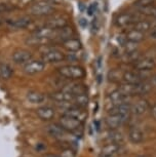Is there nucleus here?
I'll return each mask as SVG.
<instances>
[{
    "mask_svg": "<svg viewBox=\"0 0 156 157\" xmlns=\"http://www.w3.org/2000/svg\"><path fill=\"white\" fill-rule=\"evenodd\" d=\"M73 36H74V30L68 25V26H66V27H63L61 29L55 30L54 39H57L58 41H60V42H64L65 40L69 39V38H72Z\"/></svg>",
    "mask_w": 156,
    "mask_h": 157,
    "instance_id": "aec40b11",
    "label": "nucleus"
},
{
    "mask_svg": "<svg viewBox=\"0 0 156 157\" xmlns=\"http://www.w3.org/2000/svg\"><path fill=\"white\" fill-rule=\"evenodd\" d=\"M58 74L61 78L67 79V80H80V79L84 78L85 76V71L81 66L79 65H64L58 68Z\"/></svg>",
    "mask_w": 156,
    "mask_h": 157,
    "instance_id": "f03ea898",
    "label": "nucleus"
},
{
    "mask_svg": "<svg viewBox=\"0 0 156 157\" xmlns=\"http://www.w3.org/2000/svg\"><path fill=\"white\" fill-rule=\"evenodd\" d=\"M33 20L31 16H23L17 19L7 21V27L10 30H24L31 25Z\"/></svg>",
    "mask_w": 156,
    "mask_h": 157,
    "instance_id": "6e6552de",
    "label": "nucleus"
},
{
    "mask_svg": "<svg viewBox=\"0 0 156 157\" xmlns=\"http://www.w3.org/2000/svg\"><path fill=\"white\" fill-rule=\"evenodd\" d=\"M108 140L110 141V143L120 145L124 140V138H123L121 132H118L117 129H110V132L108 135Z\"/></svg>",
    "mask_w": 156,
    "mask_h": 157,
    "instance_id": "c85d7f7f",
    "label": "nucleus"
},
{
    "mask_svg": "<svg viewBox=\"0 0 156 157\" xmlns=\"http://www.w3.org/2000/svg\"><path fill=\"white\" fill-rule=\"evenodd\" d=\"M46 64L42 60H32L24 65V69L23 71L27 74V75H35V74H39L43 72L45 69Z\"/></svg>",
    "mask_w": 156,
    "mask_h": 157,
    "instance_id": "9d476101",
    "label": "nucleus"
},
{
    "mask_svg": "<svg viewBox=\"0 0 156 157\" xmlns=\"http://www.w3.org/2000/svg\"><path fill=\"white\" fill-rule=\"evenodd\" d=\"M44 157H62V156H58V155H54V154H48Z\"/></svg>",
    "mask_w": 156,
    "mask_h": 157,
    "instance_id": "58836bf2",
    "label": "nucleus"
},
{
    "mask_svg": "<svg viewBox=\"0 0 156 157\" xmlns=\"http://www.w3.org/2000/svg\"><path fill=\"white\" fill-rule=\"evenodd\" d=\"M51 0H40L34 2L28 7L29 16L32 17H49L55 13V6Z\"/></svg>",
    "mask_w": 156,
    "mask_h": 157,
    "instance_id": "f257e3e1",
    "label": "nucleus"
},
{
    "mask_svg": "<svg viewBox=\"0 0 156 157\" xmlns=\"http://www.w3.org/2000/svg\"><path fill=\"white\" fill-rule=\"evenodd\" d=\"M102 157H113V156H102Z\"/></svg>",
    "mask_w": 156,
    "mask_h": 157,
    "instance_id": "ea45409f",
    "label": "nucleus"
},
{
    "mask_svg": "<svg viewBox=\"0 0 156 157\" xmlns=\"http://www.w3.org/2000/svg\"><path fill=\"white\" fill-rule=\"evenodd\" d=\"M13 62L17 65H26L33 59V54L27 49H17L11 56Z\"/></svg>",
    "mask_w": 156,
    "mask_h": 157,
    "instance_id": "9b49d317",
    "label": "nucleus"
},
{
    "mask_svg": "<svg viewBox=\"0 0 156 157\" xmlns=\"http://www.w3.org/2000/svg\"><path fill=\"white\" fill-rule=\"evenodd\" d=\"M59 124L63 127V128L66 130V132H74L76 130H78L80 128L82 122L76 120L75 118H72L70 116H67V115H62L60 117V120H59Z\"/></svg>",
    "mask_w": 156,
    "mask_h": 157,
    "instance_id": "1a4fd4ad",
    "label": "nucleus"
},
{
    "mask_svg": "<svg viewBox=\"0 0 156 157\" xmlns=\"http://www.w3.org/2000/svg\"><path fill=\"white\" fill-rule=\"evenodd\" d=\"M63 114L72 117V118H75L76 120L80 121V122H83L87 117V113L83 110V108L77 107V106H75V105H71V106H69L68 108L64 109Z\"/></svg>",
    "mask_w": 156,
    "mask_h": 157,
    "instance_id": "f8f14e48",
    "label": "nucleus"
},
{
    "mask_svg": "<svg viewBox=\"0 0 156 157\" xmlns=\"http://www.w3.org/2000/svg\"><path fill=\"white\" fill-rule=\"evenodd\" d=\"M150 114H151V116L153 117V119L156 120V103L150 107Z\"/></svg>",
    "mask_w": 156,
    "mask_h": 157,
    "instance_id": "c9c22d12",
    "label": "nucleus"
},
{
    "mask_svg": "<svg viewBox=\"0 0 156 157\" xmlns=\"http://www.w3.org/2000/svg\"><path fill=\"white\" fill-rule=\"evenodd\" d=\"M44 25L48 26V27L54 29V30H58L63 27L69 25V19L67 16L61 13H54L51 16L48 17V20L45 21Z\"/></svg>",
    "mask_w": 156,
    "mask_h": 157,
    "instance_id": "39448f33",
    "label": "nucleus"
},
{
    "mask_svg": "<svg viewBox=\"0 0 156 157\" xmlns=\"http://www.w3.org/2000/svg\"><path fill=\"white\" fill-rule=\"evenodd\" d=\"M37 116L42 120H51L55 117V109L49 107V106H43V107L38 108L36 110Z\"/></svg>",
    "mask_w": 156,
    "mask_h": 157,
    "instance_id": "b1692460",
    "label": "nucleus"
},
{
    "mask_svg": "<svg viewBox=\"0 0 156 157\" xmlns=\"http://www.w3.org/2000/svg\"><path fill=\"white\" fill-rule=\"evenodd\" d=\"M141 13L146 14V16H149V17H152L153 19L156 20V6H152L150 8H147V10H141Z\"/></svg>",
    "mask_w": 156,
    "mask_h": 157,
    "instance_id": "473e14b6",
    "label": "nucleus"
},
{
    "mask_svg": "<svg viewBox=\"0 0 156 157\" xmlns=\"http://www.w3.org/2000/svg\"><path fill=\"white\" fill-rule=\"evenodd\" d=\"M13 6H10V4H6V3H0V14L2 13H8V11L13 10Z\"/></svg>",
    "mask_w": 156,
    "mask_h": 157,
    "instance_id": "72a5a7b5",
    "label": "nucleus"
},
{
    "mask_svg": "<svg viewBox=\"0 0 156 157\" xmlns=\"http://www.w3.org/2000/svg\"><path fill=\"white\" fill-rule=\"evenodd\" d=\"M109 113L118 114L126 122V121L129 119L131 114V105L128 102H124L122 104H119V105H117V106H113V108L110 109Z\"/></svg>",
    "mask_w": 156,
    "mask_h": 157,
    "instance_id": "ddd939ff",
    "label": "nucleus"
},
{
    "mask_svg": "<svg viewBox=\"0 0 156 157\" xmlns=\"http://www.w3.org/2000/svg\"><path fill=\"white\" fill-rule=\"evenodd\" d=\"M49 98L57 102L58 104L61 103H71L73 102V99H74V96L72 94H70L69 91L61 90H57L55 93H51L49 94Z\"/></svg>",
    "mask_w": 156,
    "mask_h": 157,
    "instance_id": "4468645a",
    "label": "nucleus"
},
{
    "mask_svg": "<svg viewBox=\"0 0 156 157\" xmlns=\"http://www.w3.org/2000/svg\"><path fill=\"white\" fill-rule=\"evenodd\" d=\"M125 37H126V40L129 41V42L141 43L142 41L145 40L146 34L132 27L131 29H128V30L125 32Z\"/></svg>",
    "mask_w": 156,
    "mask_h": 157,
    "instance_id": "6ab92c4d",
    "label": "nucleus"
},
{
    "mask_svg": "<svg viewBox=\"0 0 156 157\" xmlns=\"http://www.w3.org/2000/svg\"><path fill=\"white\" fill-rule=\"evenodd\" d=\"M41 60L45 64H57L65 60V55L58 48H49L42 52Z\"/></svg>",
    "mask_w": 156,
    "mask_h": 157,
    "instance_id": "0eeeda50",
    "label": "nucleus"
},
{
    "mask_svg": "<svg viewBox=\"0 0 156 157\" xmlns=\"http://www.w3.org/2000/svg\"><path fill=\"white\" fill-rule=\"evenodd\" d=\"M149 72H141V71L137 70H131V71H125L122 75L123 82L126 83H132V84H137L139 82L148 80L149 77Z\"/></svg>",
    "mask_w": 156,
    "mask_h": 157,
    "instance_id": "423d86ee",
    "label": "nucleus"
},
{
    "mask_svg": "<svg viewBox=\"0 0 156 157\" xmlns=\"http://www.w3.org/2000/svg\"><path fill=\"white\" fill-rule=\"evenodd\" d=\"M128 139L132 144H140L144 141V134L139 127L132 126L128 130Z\"/></svg>",
    "mask_w": 156,
    "mask_h": 157,
    "instance_id": "5701e85b",
    "label": "nucleus"
},
{
    "mask_svg": "<svg viewBox=\"0 0 156 157\" xmlns=\"http://www.w3.org/2000/svg\"><path fill=\"white\" fill-rule=\"evenodd\" d=\"M106 125L109 129H118L122 124L125 123L124 119L115 113H109L105 119Z\"/></svg>",
    "mask_w": 156,
    "mask_h": 157,
    "instance_id": "2eb2a0df",
    "label": "nucleus"
},
{
    "mask_svg": "<svg viewBox=\"0 0 156 157\" xmlns=\"http://www.w3.org/2000/svg\"><path fill=\"white\" fill-rule=\"evenodd\" d=\"M156 67V59L152 56L140 57L132 65V69L141 72H150Z\"/></svg>",
    "mask_w": 156,
    "mask_h": 157,
    "instance_id": "20e7f679",
    "label": "nucleus"
},
{
    "mask_svg": "<svg viewBox=\"0 0 156 157\" xmlns=\"http://www.w3.org/2000/svg\"><path fill=\"white\" fill-rule=\"evenodd\" d=\"M127 99H128V97L125 96V94H123L122 91L119 90V88H117V90L111 91V93L108 94L109 103H110L111 105H113V106H117V105H119V104L127 102Z\"/></svg>",
    "mask_w": 156,
    "mask_h": 157,
    "instance_id": "a211bd4d",
    "label": "nucleus"
},
{
    "mask_svg": "<svg viewBox=\"0 0 156 157\" xmlns=\"http://www.w3.org/2000/svg\"><path fill=\"white\" fill-rule=\"evenodd\" d=\"M80 25H81L83 28L86 27V26H87V22H86V20H85V19H81V20H80Z\"/></svg>",
    "mask_w": 156,
    "mask_h": 157,
    "instance_id": "e433bc0d",
    "label": "nucleus"
},
{
    "mask_svg": "<svg viewBox=\"0 0 156 157\" xmlns=\"http://www.w3.org/2000/svg\"><path fill=\"white\" fill-rule=\"evenodd\" d=\"M88 102H89V99H88V96L86 93L74 96V99H73V104H74L75 106L83 108V109L85 107H87Z\"/></svg>",
    "mask_w": 156,
    "mask_h": 157,
    "instance_id": "cd10ccee",
    "label": "nucleus"
},
{
    "mask_svg": "<svg viewBox=\"0 0 156 157\" xmlns=\"http://www.w3.org/2000/svg\"><path fill=\"white\" fill-rule=\"evenodd\" d=\"M156 0H136L135 2V7L137 10H139V11L147 10V8H150L152 6H154Z\"/></svg>",
    "mask_w": 156,
    "mask_h": 157,
    "instance_id": "c756f323",
    "label": "nucleus"
},
{
    "mask_svg": "<svg viewBox=\"0 0 156 157\" xmlns=\"http://www.w3.org/2000/svg\"><path fill=\"white\" fill-rule=\"evenodd\" d=\"M46 132H48V134L49 136H51L52 138L61 140V139L65 136L66 130H65L59 123L58 124L52 123V124H49V125L46 126Z\"/></svg>",
    "mask_w": 156,
    "mask_h": 157,
    "instance_id": "412c9836",
    "label": "nucleus"
},
{
    "mask_svg": "<svg viewBox=\"0 0 156 157\" xmlns=\"http://www.w3.org/2000/svg\"><path fill=\"white\" fill-rule=\"evenodd\" d=\"M150 109V104L146 99H140L138 100L134 105H131V114L136 116H141L145 114Z\"/></svg>",
    "mask_w": 156,
    "mask_h": 157,
    "instance_id": "dca6fc26",
    "label": "nucleus"
},
{
    "mask_svg": "<svg viewBox=\"0 0 156 157\" xmlns=\"http://www.w3.org/2000/svg\"><path fill=\"white\" fill-rule=\"evenodd\" d=\"M62 90L69 91V93L72 94L73 96H77V94L86 93L87 88H86V86H85L84 84H82V83H78V82H72V83H70V84L65 85Z\"/></svg>",
    "mask_w": 156,
    "mask_h": 157,
    "instance_id": "4be33fe9",
    "label": "nucleus"
},
{
    "mask_svg": "<svg viewBox=\"0 0 156 157\" xmlns=\"http://www.w3.org/2000/svg\"><path fill=\"white\" fill-rule=\"evenodd\" d=\"M4 22H5V19L2 17V14H0V25H1V24H3Z\"/></svg>",
    "mask_w": 156,
    "mask_h": 157,
    "instance_id": "4c0bfd02",
    "label": "nucleus"
},
{
    "mask_svg": "<svg viewBox=\"0 0 156 157\" xmlns=\"http://www.w3.org/2000/svg\"><path fill=\"white\" fill-rule=\"evenodd\" d=\"M139 157H146V156H139Z\"/></svg>",
    "mask_w": 156,
    "mask_h": 157,
    "instance_id": "a19ab883",
    "label": "nucleus"
},
{
    "mask_svg": "<svg viewBox=\"0 0 156 157\" xmlns=\"http://www.w3.org/2000/svg\"><path fill=\"white\" fill-rule=\"evenodd\" d=\"M62 46L64 49H66L68 52H78L82 48V43L78 38H69L62 42Z\"/></svg>",
    "mask_w": 156,
    "mask_h": 157,
    "instance_id": "f3484780",
    "label": "nucleus"
},
{
    "mask_svg": "<svg viewBox=\"0 0 156 157\" xmlns=\"http://www.w3.org/2000/svg\"><path fill=\"white\" fill-rule=\"evenodd\" d=\"M13 75V69L10 65L2 64L1 66H0V77H1L2 79L7 80V79H10Z\"/></svg>",
    "mask_w": 156,
    "mask_h": 157,
    "instance_id": "7c9ffc66",
    "label": "nucleus"
},
{
    "mask_svg": "<svg viewBox=\"0 0 156 157\" xmlns=\"http://www.w3.org/2000/svg\"><path fill=\"white\" fill-rule=\"evenodd\" d=\"M27 100L32 104H41L45 101V96L36 90H31L27 94Z\"/></svg>",
    "mask_w": 156,
    "mask_h": 157,
    "instance_id": "a878e982",
    "label": "nucleus"
},
{
    "mask_svg": "<svg viewBox=\"0 0 156 157\" xmlns=\"http://www.w3.org/2000/svg\"><path fill=\"white\" fill-rule=\"evenodd\" d=\"M118 150H119V144L110 143L103 147V149L101 150V157L102 156H113L114 154L118 152Z\"/></svg>",
    "mask_w": 156,
    "mask_h": 157,
    "instance_id": "bb28decb",
    "label": "nucleus"
},
{
    "mask_svg": "<svg viewBox=\"0 0 156 157\" xmlns=\"http://www.w3.org/2000/svg\"><path fill=\"white\" fill-rule=\"evenodd\" d=\"M140 43H135V42H129L127 41L124 45H123V55L124 54H131V52H136L139 50Z\"/></svg>",
    "mask_w": 156,
    "mask_h": 157,
    "instance_id": "2f4dec72",
    "label": "nucleus"
},
{
    "mask_svg": "<svg viewBox=\"0 0 156 157\" xmlns=\"http://www.w3.org/2000/svg\"><path fill=\"white\" fill-rule=\"evenodd\" d=\"M139 20L136 13L131 11H123V13L117 14L114 20V25L118 29H128L129 27L135 25V23Z\"/></svg>",
    "mask_w": 156,
    "mask_h": 157,
    "instance_id": "7ed1b4c3",
    "label": "nucleus"
},
{
    "mask_svg": "<svg viewBox=\"0 0 156 157\" xmlns=\"http://www.w3.org/2000/svg\"><path fill=\"white\" fill-rule=\"evenodd\" d=\"M62 157H75V152L68 147L67 149H64L63 150V154H62Z\"/></svg>",
    "mask_w": 156,
    "mask_h": 157,
    "instance_id": "f704fd0d",
    "label": "nucleus"
},
{
    "mask_svg": "<svg viewBox=\"0 0 156 157\" xmlns=\"http://www.w3.org/2000/svg\"><path fill=\"white\" fill-rule=\"evenodd\" d=\"M153 25H154V21H152L151 22V21H149V20L139 19L136 23H135V25L132 26V27H134L135 29H137V30L143 32V33L147 34L152 29Z\"/></svg>",
    "mask_w": 156,
    "mask_h": 157,
    "instance_id": "393cba45",
    "label": "nucleus"
}]
</instances>
